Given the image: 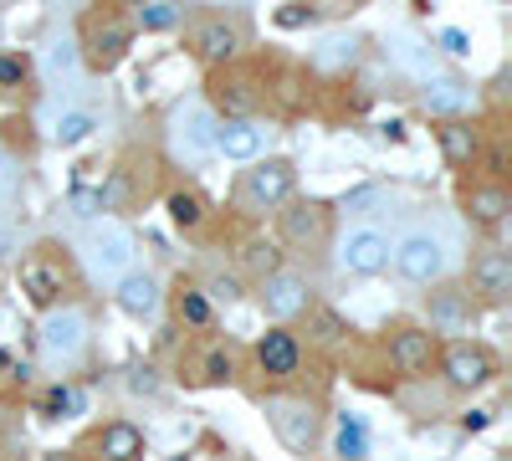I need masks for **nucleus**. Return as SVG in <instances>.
Instances as JSON below:
<instances>
[{
	"label": "nucleus",
	"mask_w": 512,
	"mask_h": 461,
	"mask_svg": "<svg viewBox=\"0 0 512 461\" xmlns=\"http://www.w3.org/2000/svg\"><path fill=\"white\" fill-rule=\"evenodd\" d=\"M72 211H77L82 221H93V216L103 211V190H82V185H77V190H72Z\"/></svg>",
	"instance_id": "34"
},
{
	"label": "nucleus",
	"mask_w": 512,
	"mask_h": 461,
	"mask_svg": "<svg viewBox=\"0 0 512 461\" xmlns=\"http://www.w3.org/2000/svg\"><path fill=\"white\" fill-rule=\"evenodd\" d=\"M369 200H374V190L364 185V190H354V195L344 200V211H364V205H369Z\"/></svg>",
	"instance_id": "42"
},
{
	"label": "nucleus",
	"mask_w": 512,
	"mask_h": 461,
	"mask_svg": "<svg viewBox=\"0 0 512 461\" xmlns=\"http://www.w3.org/2000/svg\"><path fill=\"white\" fill-rule=\"evenodd\" d=\"M492 426V410H472V415H461V431H487Z\"/></svg>",
	"instance_id": "41"
},
{
	"label": "nucleus",
	"mask_w": 512,
	"mask_h": 461,
	"mask_svg": "<svg viewBox=\"0 0 512 461\" xmlns=\"http://www.w3.org/2000/svg\"><path fill=\"white\" fill-rule=\"evenodd\" d=\"M338 267L349 277H379L390 267V236L379 226H354L344 241H338Z\"/></svg>",
	"instance_id": "5"
},
{
	"label": "nucleus",
	"mask_w": 512,
	"mask_h": 461,
	"mask_svg": "<svg viewBox=\"0 0 512 461\" xmlns=\"http://www.w3.org/2000/svg\"><path fill=\"white\" fill-rule=\"evenodd\" d=\"M0 175H6V149H0Z\"/></svg>",
	"instance_id": "44"
},
{
	"label": "nucleus",
	"mask_w": 512,
	"mask_h": 461,
	"mask_svg": "<svg viewBox=\"0 0 512 461\" xmlns=\"http://www.w3.org/2000/svg\"><path fill=\"white\" fill-rule=\"evenodd\" d=\"M41 72H47L52 88H62V82L77 77V41H52L47 57H41Z\"/></svg>",
	"instance_id": "24"
},
{
	"label": "nucleus",
	"mask_w": 512,
	"mask_h": 461,
	"mask_svg": "<svg viewBox=\"0 0 512 461\" xmlns=\"http://www.w3.org/2000/svg\"><path fill=\"white\" fill-rule=\"evenodd\" d=\"M134 21L144 26V31H169L180 21V6H169V0H154V6H139L134 11Z\"/></svg>",
	"instance_id": "30"
},
{
	"label": "nucleus",
	"mask_w": 512,
	"mask_h": 461,
	"mask_svg": "<svg viewBox=\"0 0 512 461\" xmlns=\"http://www.w3.org/2000/svg\"><path fill=\"white\" fill-rule=\"evenodd\" d=\"M21 77H26V57H0V88H11Z\"/></svg>",
	"instance_id": "36"
},
{
	"label": "nucleus",
	"mask_w": 512,
	"mask_h": 461,
	"mask_svg": "<svg viewBox=\"0 0 512 461\" xmlns=\"http://www.w3.org/2000/svg\"><path fill=\"white\" fill-rule=\"evenodd\" d=\"M169 216H175V226H200L205 221V200L200 195H190V190H180V195H169Z\"/></svg>",
	"instance_id": "29"
},
{
	"label": "nucleus",
	"mask_w": 512,
	"mask_h": 461,
	"mask_svg": "<svg viewBox=\"0 0 512 461\" xmlns=\"http://www.w3.org/2000/svg\"><path fill=\"white\" fill-rule=\"evenodd\" d=\"M262 410H267V421H272V431H277V441L287 451H313V441H318V410L308 400L272 395Z\"/></svg>",
	"instance_id": "4"
},
{
	"label": "nucleus",
	"mask_w": 512,
	"mask_h": 461,
	"mask_svg": "<svg viewBox=\"0 0 512 461\" xmlns=\"http://www.w3.org/2000/svg\"><path fill=\"white\" fill-rule=\"evenodd\" d=\"M82 257H88V272L98 282H118L134 272V231L123 221H93L82 236Z\"/></svg>",
	"instance_id": "2"
},
{
	"label": "nucleus",
	"mask_w": 512,
	"mask_h": 461,
	"mask_svg": "<svg viewBox=\"0 0 512 461\" xmlns=\"http://www.w3.org/2000/svg\"><path fill=\"white\" fill-rule=\"evenodd\" d=\"M446 380H451L456 390H477V385L492 380V359H487L482 349H472V344H451V354H446Z\"/></svg>",
	"instance_id": "14"
},
{
	"label": "nucleus",
	"mask_w": 512,
	"mask_h": 461,
	"mask_svg": "<svg viewBox=\"0 0 512 461\" xmlns=\"http://www.w3.org/2000/svg\"><path fill=\"white\" fill-rule=\"evenodd\" d=\"M292 180H297V170L287 159H256V170H246V180H241V200L251 211H272V205H282L292 195Z\"/></svg>",
	"instance_id": "6"
},
{
	"label": "nucleus",
	"mask_w": 512,
	"mask_h": 461,
	"mask_svg": "<svg viewBox=\"0 0 512 461\" xmlns=\"http://www.w3.org/2000/svg\"><path fill=\"white\" fill-rule=\"evenodd\" d=\"M338 333H344V323H338L333 313H323V318H318V339H323V344H333Z\"/></svg>",
	"instance_id": "40"
},
{
	"label": "nucleus",
	"mask_w": 512,
	"mask_h": 461,
	"mask_svg": "<svg viewBox=\"0 0 512 461\" xmlns=\"http://www.w3.org/2000/svg\"><path fill=\"white\" fill-rule=\"evenodd\" d=\"M262 308L272 313V318H297L308 308V277H297V272H272V277H262Z\"/></svg>",
	"instance_id": "10"
},
{
	"label": "nucleus",
	"mask_w": 512,
	"mask_h": 461,
	"mask_svg": "<svg viewBox=\"0 0 512 461\" xmlns=\"http://www.w3.org/2000/svg\"><path fill=\"white\" fill-rule=\"evenodd\" d=\"M169 154H175L185 170H205L216 159V118L200 98H185L169 113Z\"/></svg>",
	"instance_id": "1"
},
{
	"label": "nucleus",
	"mask_w": 512,
	"mask_h": 461,
	"mask_svg": "<svg viewBox=\"0 0 512 461\" xmlns=\"http://www.w3.org/2000/svg\"><path fill=\"white\" fill-rule=\"evenodd\" d=\"M113 287H118L113 298H118V308H123L128 318H154V313H159V282H154L149 272H128V277H118Z\"/></svg>",
	"instance_id": "13"
},
{
	"label": "nucleus",
	"mask_w": 512,
	"mask_h": 461,
	"mask_svg": "<svg viewBox=\"0 0 512 461\" xmlns=\"http://www.w3.org/2000/svg\"><path fill=\"white\" fill-rule=\"evenodd\" d=\"M21 292H26L31 303L47 308V303H57V292H62V272L47 257H26L21 262Z\"/></svg>",
	"instance_id": "18"
},
{
	"label": "nucleus",
	"mask_w": 512,
	"mask_h": 461,
	"mask_svg": "<svg viewBox=\"0 0 512 461\" xmlns=\"http://www.w3.org/2000/svg\"><path fill=\"white\" fill-rule=\"evenodd\" d=\"M98 451H103V461H139V456H144V436H139V426L113 421V426L98 436Z\"/></svg>",
	"instance_id": "20"
},
{
	"label": "nucleus",
	"mask_w": 512,
	"mask_h": 461,
	"mask_svg": "<svg viewBox=\"0 0 512 461\" xmlns=\"http://www.w3.org/2000/svg\"><path fill=\"white\" fill-rule=\"evenodd\" d=\"M390 257H395V272L405 282H420V287H431L446 272V246L431 231H410L400 246H390Z\"/></svg>",
	"instance_id": "3"
},
{
	"label": "nucleus",
	"mask_w": 512,
	"mask_h": 461,
	"mask_svg": "<svg viewBox=\"0 0 512 461\" xmlns=\"http://www.w3.org/2000/svg\"><path fill=\"white\" fill-rule=\"evenodd\" d=\"M195 47H200V57H205V62H231V57H236V47H241V31H236V26H226V21H210V26H200Z\"/></svg>",
	"instance_id": "21"
},
{
	"label": "nucleus",
	"mask_w": 512,
	"mask_h": 461,
	"mask_svg": "<svg viewBox=\"0 0 512 461\" xmlns=\"http://www.w3.org/2000/svg\"><path fill=\"white\" fill-rule=\"evenodd\" d=\"M364 426H359V415H338V456H349V461H359L364 456Z\"/></svg>",
	"instance_id": "28"
},
{
	"label": "nucleus",
	"mask_w": 512,
	"mask_h": 461,
	"mask_svg": "<svg viewBox=\"0 0 512 461\" xmlns=\"http://www.w3.org/2000/svg\"><path fill=\"white\" fill-rule=\"evenodd\" d=\"M262 149H267V129L256 118H226V123H216V154L251 164V159H262Z\"/></svg>",
	"instance_id": "9"
},
{
	"label": "nucleus",
	"mask_w": 512,
	"mask_h": 461,
	"mask_svg": "<svg viewBox=\"0 0 512 461\" xmlns=\"http://www.w3.org/2000/svg\"><path fill=\"white\" fill-rule=\"evenodd\" d=\"M425 308H431V323H436L441 333H461L466 323H472V298H466L461 287H436Z\"/></svg>",
	"instance_id": "16"
},
{
	"label": "nucleus",
	"mask_w": 512,
	"mask_h": 461,
	"mask_svg": "<svg viewBox=\"0 0 512 461\" xmlns=\"http://www.w3.org/2000/svg\"><path fill=\"white\" fill-rule=\"evenodd\" d=\"M256 359H262L267 374H297L303 349H297V339H292L287 328H272V333H262V344H256Z\"/></svg>",
	"instance_id": "19"
},
{
	"label": "nucleus",
	"mask_w": 512,
	"mask_h": 461,
	"mask_svg": "<svg viewBox=\"0 0 512 461\" xmlns=\"http://www.w3.org/2000/svg\"><path fill=\"white\" fill-rule=\"evenodd\" d=\"M466 211H472V221H482V226H497L507 216V195L502 190H472L466 195Z\"/></svg>",
	"instance_id": "27"
},
{
	"label": "nucleus",
	"mask_w": 512,
	"mask_h": 461,
	"mask_svg": "<svg viewBox=\"0 0 512 461\" xmlns=\"http://www.w3.org/2000/svg\"><path fill=\"white\" fill-rule=\"evenodd\" d=\"M441 47H446L451 57H466V52H472V47H466V31H456V26L441 31Z\"/></svg>",
	"instance_id": "37"
},
{
	"label": "nucleus",
	"mask_w": 512,
	"mask_h": 461,
	"mask_svg": "<svg viewBox=\"0 0 512 461\" xmlns=\"http://www.w3.org/2000/svg\"><path fill=\"white\" fill-rule=\"evenodd\" d=\"M390 62L400 67V72H410V77H420V82H436L441 77V57H436V47L425 36H415V31H390Z\"/></svg>",
	"instance_id": "8"
},
{
	"label": "nucleus",
	"mask_w": 512,
	"mask_h": 461,
	"mask_svg": "<svg viewBox=\"0 0 512 461\" xmlns=\"http://www.w3.org/2000/svg\"><path fill=\"white\" fill-rule=\"evenodd\" d=\"M472 287L482 298H507V287H512V257L507 251H482L472 262Z\"/></svg>",
	"instance_id": "17"
},
{
	"label": "nucleus",
	"mask_w": 512,
	"mask_h": 461,
	"mask_svg": "<svg viewBox=\"0 0 512 461\" xmlns=\"http://www.w3.org/2000/svg\"><path fill=\"white\" fill-rule=\"evenodd\" d=\"M395 364L410 369V374L431 364V333H400L395 339Z\"/></svg>",
	"instance_id": "26"
},
{
	"label": "nucleus",
	"mask_w": 512,
	"mask_h": 461,
	"mask_svg": "<svg viewBox=\"0 0 512 461\" xmlns=\"http://www.w3.org/2000/svg\"><path fill=\"white\" fill-rule=\"evenodd\" d=\"M180 318H185V323H195V328H205V323H210V303H205V292H180Z\"/></svg>",
	"instance_id": "33"
},
{
	"label": "nucleus",
	"mask_w": 512,
	"mask_h": 461,
	"mask_svg": "<svg viewBox=\"0 0 512 461\" xmlns=\"http://www.w3.org/2000/svg\"><path fill=\"white\" fill-rule=\"evenodd\" d=\"M323 231H328V205H318V200H297L282 211V236L297 241V246L323 241Z\"/></svg>",
	"instance_id": "12"
},
{
	"label": "nucleus",
	"mask_w": 512,
	"mask_h": 461,
	"mask_svg": "<svg viewBox=\"0 0 512 461\" xmlns=\"http://www.w3.org/2000/svg\"><path fill=\"white\" fill-rule=\"evenodd\" d=\"M241 298V282L236 277H226V272H216L205 282V303H236Z\"/></svg>",
	"instance_id": "32"
},
{
	"label": "nucleus",
	"mask_w": 512,
	"mask_h": 461,
	"mask_svg": "<svg viewBox=\"0 0 512 461\" xmlns=\"http://www.w3.org/2000/svg\"><path fill=\"white\" fill-rule=\"evenodd\" d=\"M88 52H93V67H118L123 62V52H128V26L118 21V16H103V21H93V31H88Z\"/></svg>",
	"instance_id": "15"
},
{
	"label": "nucleus",
	"mask_w": 512,
	"mask_h": 461,
	"mask_svg": "<svg viewBox=\"0 0 512 461\" xmlns=\"http://www.w3.org/2000/svg\"><path fill=\"white\" fill-rule=\"evenodd\" d=\"M308 21H313V11H303V6H287V11H277V26H287V31H292V26H308Z\"/></svg>",
	"instance_id": "38"
},
{
	"label": "nucleus",
	"mask_w": 512,
	"mask_h": 461,
	"mask_svg": "<svg viewBox=\"0 0 512 461\" xmlns=\"http://www.w3.org/2000/svg\"><path fill=\"white\" fill-rule=\"evenodd\" d=\"M246 262L262 272V277H272V272H282V251H277L272 241H251V246H246Z\"/></svg>",
	"instance_id": "31"
},
{
	"label": "nucleus",
	"mask_w": 512,
	"mask_h": 461,
	"mask_svg": "<svg viewBox=\"0 0 512 461\" xmlns=\"http://www.w3.org/2000/svg\"><path fill=\"white\" fill-rule=\"evenodd\" d=\"M93 129H98V118H93L88 108H67V113L57 118L52 139H57L62 149H72V144H82V139H93Z\"/></svg>",
	"instance_id": "25"
},
{
	"label": "nucleus",
	"mask_w": 512,
	"mask_h": 461,
	"mask_svg": "<svg viewBox=\"0 0 512 461\" xmlns=\"http://www.w3.org/2000/svg\"><path fill=\"white\" fill-rule=\"evenodd\" d=\"M47 410H52V415H62V410H77V395H72V390H52V395H47Z\"/></svg>",
	"instance_id": "39"
},
{
	"label": "nucleus",
	"mask_w": 512,
	"mask_h": 461,
	"mask_svg": "<svg viewBox=\"0 0 512 461\" xmlns=\"http://www.w3.org/2000/svg\"><path fill=\"white\" fill-rule=\"evenodd\" d=\"M134 390H139V395H154V390H159L149 369H139V374H134Z\"/></svg>",
	"instance_id": "43"
},
{
	"label": "nucleus",
	"mask_w": 512,
	"mask_h": 461,
	"mask_svg": "<svg viewBox=\"0 0 512 461\" xmlns=\"http://www.w3.org/2000/svg\"><path fill=\"white\" fill-rule=\"evenodd\" d=\"M231 369H236V364H231V354H221V349H216V354L205 359V380H210V385H226V380H231Z\"/></svg>",
	"instance_id": "35"
},
{
	"label": "nucleus",
	"mask_w": 512,
	"mask_h": 461,
	"mask_svg": "<svg viewBox=\"0 0 512 461\" xmlns=\"http://www.w3.org/2000/svg\"><path fill=\"white\" fill-rule=\"evenodd\" d=\"M82 344H88V318L77 308L47 313V323H41V349H47V359H77Z\"/></svg>",
	"instance_id": "7"
},
{
	"label": "nucleus",
	"mask_w": 512,
	"mask_h": 461,
	"mask_svg": "<svg viewBox=\"0 0 512 461\" xmlns=\"http://www.w3.org/2000/svg\"><path fill=\"white\" fill-rule=\"evenodd\" d=\"M359 47L364 41L349 31V36H328L323 47L313 52V67H323V72H344V67H354L359 62Z\"/></svg>",
	"instance_id": "22"
},
{
	"label": "nucleus",
	"mask_w": 512,
	"mask_h": 461,
	"mask_svg": "<svg viewBox=\"0 0 512 461\" xmlns=\"http://www.w3.org/2000/svg\"><path fill=\"white\" fill-rule=\"evenodd\" d=\"M477 103V93H472V82H461V77H436V82H425V93H420V108L425 113H436V118H456V113H466Z\"/></svg>",
	"instance_id": "11"
},
{
	"label": "nucleus",
	"mask_w": 512,
	"mask_h": 461,
	"mask_svg": "<svg viewBox=\"0 0 512 461\" xmlns=\"http://www.w3.org/2000/svg\"><path fill=\"white\" fill-rule=\"evenodd\" d=\"M477 149H482V144H477V129H472V123L456 118V123H446V129H441V154H446L451 164H472Z\"/></svg>",
	"instance_id": "23"
}]
</instances>
